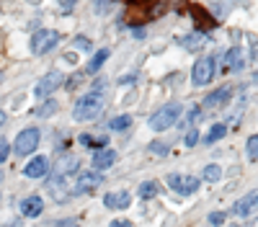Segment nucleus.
Instances as JSON below:
<instances>
[{
	"label": "nucleus",
	"mask_w": 258,
	"mask_h": 227,
	"mask_svg": "<svg viewBox=\"0 0 258 227\" xmlns=\"http://www.w3.org/2000/svg\"><path fill=\"white\" fill-rule=\"evenodd\" d=\"M11 155V147H8V142L6 139H0V163H6Z\"/></svg>",
	"instance_id": "obj_29"
},
{
	"label": "nucleus",
	"mask_w": 258,
	"mask_h": 227,
	"mask_svg": "<svg viewBox=\"0 0 258 227\" xmlns=\"http://www.w3.org/2000/svg\"><path fill=\"white\" fill-rule=\"evenodd\" d=\"M202 176H204V181L214 183V181H220V176H222V168H220V165H207V168L202 171Z\"/></svg>",
	"instance_id": "obj_23"
},
{
	"label": "nucleus",
	"mask_w": 258,
	"mask_h": 227,
	"mask_svg": "<svg viewBox=\"0 0 258 227\" xmlns=\"http://www.w3.org/2000/svg\"><path fill=\"white\" fill-rule=\"evenodd\" d=\"M199 116H202V106H191V111H188V121H199Z\"/></svg>",
	"instance_id": "obj_31"
},
{
	"label": "nucleus",
	"mask_w": 258,
	"mask_h": 227,
	"mask_svg": "<svg viewBox=\"0 0 258 227\" xmlns=\"http://www.w3.org/2000/svg\"><path fill=\"white\" fill-rule=\"evenodd\" d=\"M49 171V160L44 155H34L29 163H26V168H24V176L26 178H44Z\"/></svg>",
	"instance_id": "obj_9"
},
{
	"label": "nucleus",
	"mask_w": 258,
	"mask_h": 227,
	"mask_svg": "<svg viewBox=\"0 0 258 227\" xmlns=\"http://www.w3.org/2000/svg\"><path fill=\"white\" fill-rule=\"evenodd\" d=\"M245 147H248V158H250V160H258V134H253V137L248 139Z\"/></svg>",
	"instance_id": "obj_25"
},
{
	"label": "nucleus",
	"mask_w": 258,
	"mask_h": 227,
	"mask_svg": "<svg viewBox=\"0 0 258 227\" xmlns=\"http://www.w3.org/2000/svg\"><path fill=\"white\" fill-rule=\"evenodd\" d=\"M64 83V78H62V72H57V70H52V72H47L44 78H41L39 83H36V88H34V96L36 98H49V93H54L59 86Z\"/></svg>",
	"instance_id": "obj_7"
},
{
	"label": "nucleus",
	"mask_w": 258,
	"mask_h": 227,
	"mask_svg": "<svg viewBox=\"0 0 258 227\" xmlns=\"http://www.w3.org/2000/svg\"><path fill=\"white\" fill-rule=\"evenodd\" d=\"M39 139H41V132H39L36 127L24 129V132L16 137V144H13L16 155H31V153L39 147Z\"/></svg>",
	"instance_id": "obj_5"
},
{
	"label": "nucleus",
	"mask_w": 258,
	"mask_h": 227,
	"mask_svg": "<svg viewBox=\"0 0 258 227\" xmlns=\"http://www.w3.org/2000/svg\"><path fill=\"white\" fill-rule=\"evenodd\" d=\"M114 160H116V153H114V150H109V147H101V150H96V153L91 155V163H93V168H96V171H106V168H111Z\"/></svg>",
	"instance_id": "obj_13"
},
{
	"label": "nucleus",
	"mask_w": 258,
	"mask_h": 227,
	"mask_svg": "<svg viewBox=\"0 0 258 227\" xmlns=\"http://www.w3.org/2000/svg\"><path fill=\"white\" fill-rule=\"evenodd\" d=\"M80 144L85 147H106V137H91V134H80Z\"/></svg>",
	"instance_id": "obj_21"
},
{
	"label": "nucleus",
	"mask_w": 258,
	"mask_h": 227,
	"mask_svg": "<svg viewBox=\"0 0 258 227\" xmlns=\"http://www.w3.org/2000/svg\"><path fill=\"white\" fill-rule=\"evenodd\" d=\"M103 109V86H98L96 91L91 93H85L78 103H75V109H73V119L75 121H91L101 114Z\"/></svg>",
	"instance_id": "obj_1"
},
{
	"label": "nucleus",
	"mask_w": 258,
	"mask_h": 227,
	"mask_svg": "<svg viewBox=\"0 0 258 227\" xmlns=\"http://www.w3.org/2000/svg\"><path fill=\"white\" fill-rule=\"evenodd\" d=\"M75 3H78V0H59V8H62V13H70V11L75 8Z\"/></svg>",
	"instance_id": "obj_30"
},
{
	"label": "nucleus",
	"mask_w": 258,
	"mask_h": 227,
	"mask_svg": "<svg viewBox=\"0 0 258 227\" xmlns=\"http://www.w3.org/2000/svg\"><path fill=\"white\" fill-rule=\"evenodd\" d=\"M129 124H132V116H129V114H121V116H114V119L109 121V127H111L114 132H124Z\"/></svg>",
	"instance_id": "obj_20"
},
{
	"label": "nucleus",
	"mask_w": 258,
	"mask_h": 227,
	"mask_svg": "<svg viewBox=\"0 0 258 227\" xmlns=\"http://www.w3.org/2000/svg\"><path fill=\"white\" fill-rule=\"evenodd\" d=\"M106 59H109V49H98V52L91 57V62H88V65H85V72H88V75L98 72V70L103 67V62H106Z\"/></svg>",
	"instance_id": "obj_17"
},
{
	"label": "nucleus",
	"mask_w": 258,
	"mask_h": 227,
	"mask_svg": "<svg viewBox=\"0 0 258 227\" xmlns=\"http://www.w3.org/2000/svg\"><path fill=\"white\" fill-rule=\"evenodd\" d=\"M209 224L212 227H222L225 224V212H212L209 214Z\"/></svg>",
	"instance_id": "obj_27"
},
{
	"label": "nucleus",
	"mask_w": 258,
	"mask_h": 227,
	"mask_svg": "<svg viewBox=\"0 0 258 227\" xmlns=\"http://www.w3.org/2000/svg\"><path fill=\"white\" fill-rule=\"evenodd\" d=\"M41 212H44V201H41V196L31 194V196H26L24 201H21V214H24V217L34 219V217H39Z\"/></svg>",
	"instance_id": "obj_12"
},
{
	"label": "nucleus",
	"mask_w": 258,
	"mask_h": 227,
	"mask_svg": "<svg viewBox=\"0 0 258 227\" xmlns=\"http://www.w3.org/2000/svg\"><path fill=\"white\" fill-rule=\"evenodd\" d=\"M54 227H78V222H73V219H64V222H59V224H54Z\"/></svg>",
	"instance_id": "obj_35"
},
{
	"label": "nucleus",
	"mask_w": 258,
	"mask_h": 227,
	"mask_svg": "<svg viewBox=\"0 0 258 227\" xmlns=\"http://www.w3.org/2000/svg\"><path fill=\"white\" fill-rule=\"evenodd\" d=\"M57 41H59V31H54V29H39L31 36V52L34 54H47V52H52V47H57Z\"/></svg>",
	"instance_id": "obj_3"
},
{
	"label": "nucleus",
	"mask_w": 258,
	"mask_h": 227,
	"mask_svg": "<svg viewBox=\"0 0 258 227\" xmlns=\"http://www.w3.org/2000/svg\"><path fill=\"white\" fill-rule=\"evenodd\" d=\"M225 132H227V127H225V124H212V129H209V134H207V142L212 144V142L222 139V137H225Z\"/></svg>",
	"instance_id": "obj_22"
},
{
	"label": "nucleus",
	"mask_w": 258,
	"mask_h": 227,
	"mask_svg": "<svg viewBox=\"0 0 258 227\" xmlns=\"http://www.w3.org/2000/svg\"><path fill=\"white\" fill-rule=\"evenodd\" d=\"M243 65V57H240V49L235 47L225 54V62H222V72H235V70H240Z\"/></svg>",
	"instance_id": "obj_15"
},
{
	"label": "nucleus",
	"mask_w": 258,
	"mask_h": 227,
	"mask_svg": "<svg viewBox=\"0 0 258 227\" xmlns=\"http://www.w3.org/2000/svg\"><path fill=\"white\" fill-rule=\"evenodd\" d=\"M54 111H57V103H54V101H44V103H41V106H39L34 114H36V116H52Z\"/></svg>",
	"instance_id": "obj_24"
},
{
	"label": "nucleus",
	"mask_w": 258,
	"mask_h": 227,
	"mask_svg": "<svg viewBox=\"0 0 258 227\" xmlns=\"http://www.w3.org/2000/svg\"><path fill=\"white\" fill-rule=\"evenodd\" d=\"M232 86H220L217 91H214V93H209L207 98H204V106L207 109H217V106H225V103L232 98Z\"/></svg>",
	"instance_id": "obj_10"
},
{
	"label": "nucleus",
	"mask_w": 258,
	"mask_h": 227,
	"mask_svg": "<svg viewBox=\"0 0 258 227\" xmlns=\"http://www.w3.org/2000/svg\"><path fill=\"white\" fill-rule=\"evenodd\" d=\"M214 72H217L214 57H202V59H197V65L191 70V83L194 86H207V83H212Z\"/></svg>",
	"instance_id": "obj_6"
},
{
	"label": "nucleus",
	"mask_w": 258,
	"mask_h": 227,
	"mask_svg": "<svg viewBox=\"0 0 258 227\" xmlns=\"http://www.w3.org/2000/svg\"><path fill=\"white\" fill-rule=\"evenodd\" d=\"M199 142V132H186V137H183V144H186V147H194V144H197Z\"/></svg>",
	"instance_id": "obj_28"
},
{
	"label": "nucleus",
	"mask_w": 258,
	"mask_h": 227,
	"mask_svg": "<svg viewBox=\"0 0 258 227\" xmlns=\"http://www.w3.org/2000/svg\"><path fill=\"white\" fill-rule=\"evenodd\" d=\"M78 165H80V160L75 158V155H64L59 163H57V176H73L75 171H78Z\"/></svg>",
	"instance_id": "obj_16"
},
{
	"label": "nucleus",
	"mask_w": 258,
	"mask_h": 227,
	"mask_svg": "<svg viewBox=\"0 0 258 227\" xmlns=\"http://www.w3.org/2000/svg\"><path fill=\"white\" fill-rule=\"evenodd\" d=\"M103 204L109 206V209H126L129 204H132V196L126 191H116V194H106L103 196Z\"/></svg>",
	"instance_id": "obj_14"
},
{
	"label": "nucleus",
	"mask_w": 258,
	"mask_h": 227,
	"mask_svg": "<svg viewBox=\"0 0 258 227\" xmlns=\"http://www.w3.org/2000/svg\"><path fill=\"white\" fill-rule=\"evenodd\" d=\"M158 191H160V183L158 181H145L142 186H140V191H137V196L140 199H153V196H158Z\"/></svg>",
	"instance_id": "obj_18"
},
{
	"label": "nucleus",
	"mask_w": 258,
	"mask_h": 227,
	"mask_svg": "<svg viewBox=\"0 0 258 227\" xmlns=\"http://www.w3.org/2000/svg\"><path fill=\"white\" fill-rule=\"evenodd\" d=\"M29 3H34V6H39V3H41V0H29Z\"/></svg>",
	"instance_id": "obj_37"
},
{
	"label": "nucleus",
	"mask_w": 258,
	"mask_h": 227,
	"mask_svg": "<svg viewBox=\"0 0 258 227\" xmlns=\"http://www.w3.org/2000/svg\"><path fill=\"white\" fill-rule=\"evenodd\" d=\"M109 227H132V222H129V219H114Z\"/></svg>",
	"instance_id": "obj_33"
},
{
	"label": "nucleus",
	"mask_w": 258,
	"mask_h": 227,
	"mask_svg": "<svg viewBox=\"0 0 258 227\" xmlns=\"http://www.w3.org/2000/svg\"><path fill=\"white\" fill-rule=\"evenodd\" d=\"M255 206H258V191H250V194H245L240 201H235L232 214H235V217H248Z\"/></svg>",
	"instance_id": "obj_11"
},
{
	"label": "nucleus",
	"mask_w": 258,
	"mask_h": 227,
	"mask_svg": "<svg viewBox=\"0 0 258 227\" xmlns=\"http://www.w3.org/2000/svg\"><path fill=\"white\" fill-rule=\"evenodd\" d=\"M114 3V0H96V8H98V13H103L106 8H109Z\"/></svg>",
	"instance_id": "obj_32"
},
{
	"label": "nucleus",
	"mask_w": 258,
	"mask_h": 227,
	"mask_svg": "<svg viewBox=\"0 0 258 227\" xmlns=\"http://www.w3.org/2000/svg\"><path fill=\"white\" fill-rule=\"evenodd\" d=\"M165 183L178 196H191V194H197V189H199V178L197 176H183V173H170L165 178Z\"/></svg>",
	"instance_id": "obj_4"
},
{
	"label": "nucleus",
	"mask_w": 258,
	"mask_h": 227,
	"mask_svg": "<svg viewBox=\"0 0 258 227\" xmlns=\"http://www.w3.org/2000/svg\"><path fill=\"white\" fill-rule=\"evenodd\" d=\"M6 124V111H0V127Z\"/></svg>",
	"instance_id": "obj_36"
},
{
	"label": "nucleus",
	"mask_w": 258,
	"mask_h": 227,
	"mask_svg": "<svg viewBox=\"0 0 258 227\" xmlns=\"http://www.w3.org/2000/svg\"><path fill=\"white\" fill-rule=\"evenodd\" d=\"M0 181H3V171H0Z\"/></svg>",
	"instance_id": "obj_38"
},
{
	"label": "nucleus",
	"mask_w": 258,
	"mask_h": 227,
	"mask_svg": "<svg viewBox=\"0 0 258 227\" xmlns=\"http://www.w3.org/2000/svg\"><path fill=\"white\" fill-rule=\"evenodd\" d=\"M204 41H207V36H204V34H197V31H194L191 36L178 39V44H181V47H186V49H194V52H197V49L204 44Z\"/></svg>",
	"instance_id": "obj_19"
},
{
	"label": "nucleus",
	"mask_w": 258,
	"mask_h": 227,
	"mask_svg": "<svg viewBox=\"0 0 258 227\" xmlns=\"http://www.w3.org/2000/svg\"><path fill=\"white\" fill-rule=\"evenodd\" d=\"M75 47H80V49H91V44H88V41H85L83 36H78V39H75Z\"/></svg>",
	"instance_id": "obj_34"
},
{
	"label": "nucleus",
	"mask_w": 258,
	"mask_h": 227,
	"mask_svg": "<svg viewBox=\"0 0 258 227\" xmlns=\"http://www.w3.org/2000/svg\"><path fill=\"white\" fill-rule=\"evenodd\" d=\"M150 153H155V155L163 158V155H168V144L160 142V139H158V142H150Z\"/></svg>",
	"instance_id": "obj_26"
},
{
	"label": "nucleus",
	"mask_w": 258,
	"mask_h": 227,
	"mask_svg": "<svg viewBox=\"0 0 258 227\" xmlns=\"http://www.w3.org/2000/svg\"><path fill=\"white\" fill-rule=\"evenodd\" d=\"M183 109H181V103H165V106H160L153 116H150V129H155V132H165L170 129L173 124H178Z\"/></svg>",
	"instance_id": "obj_2"
},
{
	"label": "nucleus",
	"mask_w": 258,
	"mask_h": 227,
	"mask_svg": "<svg viewBox=\"0 0 258 227\" xmlns=\"http://www.w3.org/2000/svg\"><path fill=\"white\" fill-rule=\"evenodd\" d=\"M101 181H103V176H98V173H93V171L78 173V176H75V186H73V194H75V196L91 194V191H96L98 186H101Z\"/></svg>",
	"instance_id": "obj_8"
}]
</instances>
